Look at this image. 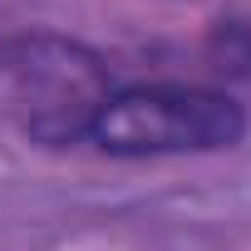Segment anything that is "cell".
Instances as JSON below:
<instances>
[{"label":"cell","instance_id":"1","mask_svg":"<svg viewBox=\"0 0 251 251\" xmlns=\"http://www.w3.org/2000/svg\"><path fill=\"white\" fill-rule=\"evenodd\" d=\"M246 133L241 108L197 84H138L103 99L89 138L118 158H158V153H207L231 148Z\"/></svg>","mask_w":251,"mask_h":251},{"label":"cell","instance_id":"2","mask_svg":"<svg viewBox=\"0 0 251 251\" xmlns=\"http://www.w3.org/2000/svg\"><path fill=\"white\" fill-rule=\"evenodd\" d=\"M15 103L25 108V128L35 138H74L89 133L103 99L113 94L99 59L64 40H25L10 59Z\"/></svg>","mask_w":251,"mask_h":251}]
</instances>
